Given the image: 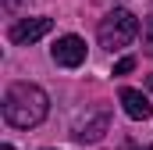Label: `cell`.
Wrapping results in <instances>:
<instances>
[{
  "label": "cell",
  "instance_id": "cell-9",
  "mask_svg": "<svg viewBox=\"0 0 153 150\" xmlns=\"http://www.w3.org/2000/svg\"><path fill=\"white\" fill-rule=\"evenodd\" d=\"M0 150H14V147H11V143H4V147H0Z\"/></svg>",
  "mask_w": 153,
  "mask_h": 150
},
{
  "label": "cell",
  "instance_id": "cell-3",
  "mask_svg": "<svg viewBox=\"0 0 153 150\" xmlns=\"http://www.w3.org/2000/svg\"><path fill=\"white\" fill-rule=\"evenodd\" d=\"M50 57L61 64V68H78L82 61H85V39L82 36H61L53 43V50H50Z\"/></svg>",
  "mask_w": 153,
  "mask_h": 150
},
{
  "label": "cell",
  "instance_id": "cell-1",
  "mask_svg": "<svg viewBox=\"0 0 153 150\" xmlns=\"http://www.w3.org/2000/svg\"><path fill=\"white\" fill-rule=\"evenodd\" d=\"M46 111H50V100H46V93L36 82H14V86H7V93H4V118H7V125H14V129H36L46 118Z\"/></svg>",
  "mask_w": 153,
  "mask_h": 150
},
{
  "label": "cell",
  "instance_id": "cell-8",
  "mask_svg": "<svg viewBox=\"0 0 153 150\" xmlns=\"http://www.w3.org/2000/svg\"><path fill=\"white\" fill-rule=\"evenodd\" d=\"M4 7H7V11H18V7H22V0H4Z\"/></svg>",
  "mask_w": 153,
  "mask_h": 150
},
{
  "label": "cell",
  "instance_id": "cell-7",
  "mask_svg": "<svg viewBox=\"0 0 153 150\" xmlns=\"http://www.w3.org/2000/svg\"><path fill=\"white\" fill-rule=\"evenodd\" d=\"M132 68H135V57H121V61L114 64V75H128Z\"/></svg>",
  "mask_w": 153,
  "mask_h": 150
},
{
  "label": "cell",
  "instance_id": "cell-10",
  "mask_svg": "<svg viewBox=\"0 0 153 150\" xmlns=\"http://www.w3.org/2000/svg\"><path fill=\"white\" fill-rule=\"evenodd\" d=\"M150 93H153V75H150Z\"/></svg>",
  "mask_w": 153,
  "mask_h": 150
},
{
  "label": "cell",
  "instance_id": "cell-2",
  "mask_svg": "<svg viewBox=\"0 0 153 150\" xmlns=\"http://www.w3.org/2000/svg\"><path fill=\"white\" fill-rule=\"evenodd\" d=\"M96 36H100V46H107V50H121V46H128L132 39L139 36V18H135L132 11H125V7H114V11L100 22Z\"/></svg>",
  "mask_w": 153,
  "mask_h": 150
},
{
  "label": "cell",
  "instance_id": "cell-11",
  "mask_svg": "<svg viewBox=\"0 0 153 150\" xmlns=\"http://www.w3.org/2000/svg\"><path fill=\"white\" fill-rule=\"evenodd\" d=\"M146 150H153V143H150V147H146Z\"/></svg>",
  "mask_w": 153,
  "mask_h": 150
},
{
  "label": "cell",
  "instance_id": "cell-6",
  "mask_svg": "<svg viewBox=\"0 0 153 150\" xmlns=\"http://www.w3.org/2000/svg\"><path fill=\"white\" fill-rule=\"evenodd\" d=\"M143 46H146V54H153V18H146V25H143Z\"/></svg>",
  "mask_w": 153,
  "mask_h": 150
},
{
  "label": "cell",
  "instance_id": "cell-4",
  "mask_svg": "<svg viewBox=\"0 0 153 150\" xmlns=\"http://www.w3.org/2000/svg\"><path fill=\"white\" fill-rule=\"evenodd\" d=\"M53 29V22L50 18H22V22H14L11 25V43H18V46H29V43H36V39H43L46 32Z\"/></svg>",
  "mask_w": 153,
  "mask_h": 150
},
{
  "label": "cell",
  "instance_id": "cell-5",
  "mask_svg": "<svg viewBox=\"0 0 153 150\" xmlns=\"http://www.w3.org/2000/svg\"><path fill=\"white\" fill-rule=\"evenodd\" d=\"M117 100H121V107H125V114H128L132 122H146V118L153 114L146 93H139V89H132V86H125V89L117 93Z\"/></svg>",
  "mask_w": 153,
  "mask_h": 150
}]
</instances>
